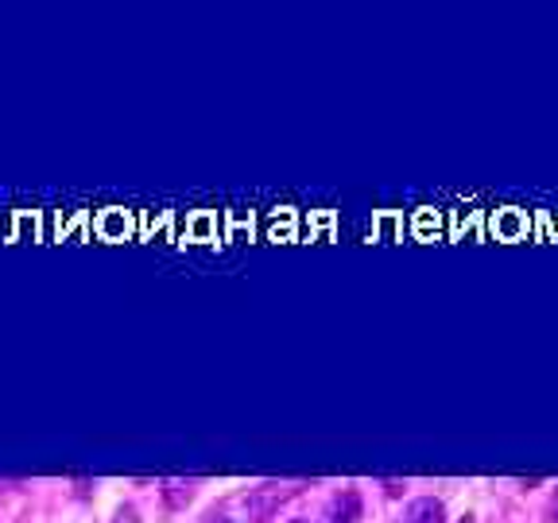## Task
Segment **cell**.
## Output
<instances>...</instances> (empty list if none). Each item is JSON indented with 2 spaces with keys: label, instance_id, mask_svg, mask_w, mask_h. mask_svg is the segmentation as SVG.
<instances>
[{
  "label": "cell",
  "instance_id": "6da1fadb",
  "mask_svg": "<svg viewBox=\"0 0 558 523\" xmlns=\"http://www.w3.org/2000/svg\"><path fill=\"white\" fill-rule=\"evenodd\" d=\"M442 500H435V497H418V500H411L408 508H403V515H400V523H442Z\"/></svg>",
  "mask_w": 558,
  "mask_h": 523
},
{
  "label": "cell",
  "instance_id": "7a4b0ae2",
  "mask_svg": "<svg viewBox=\"0 0 558 523\" xmlns=\"http://www.w3.org/2000/svg\"><path fill=\"white\" fill-rule=\"evenodd\" d=\"M357 520H361V497L349 488V492H341V497L333 500L330 523H357Z\"/></svg>",
  "mask_w": 558,
  "mask_h": 523
},
{
  "label": "cell",
  "instance_id": "3957f363",
  "mask_svg": "<svg viewBox=\"0 0 558 523\" xmlns=\"http://www.w3.org/2000/svg\"><path fill=\"white\" fill-rule=\"evenodd\" d=\"M163 497L171 500L174 508H183L186 500L194 497V485H183V481H167V485H163Z\"/></svg>",
  "mask_w": 558,
  "mask_h": 523
},
{
  "label": "cell",
  "instance_id": "277c9868",
  "mask_svg": "<svg viewBox=\"0 0 558 523\" xmlns=\"http://www.w3.org/2000/svg\"><path fill=\"white\" fill-rule=\"evenodd\" d=\"M113 523H140V512H136V508H132V504H124L121 512L113 515Z\"/></svg>",
  "mask_w": 558,
  "mask_h": 523
},
{
  "label": "cell",
  "instance_id": "5b68a950",
  "mask_svg": "<svg viewBox=\"0 0 558 523\" xmlns=\"http://www.w3.org/2000/svg\"><path fill=\"white\" fill-rule=\"evenodd\" d=\"M209 523H226V520H221V515H209Z\"/></svg>",
  "mask_w": 558,
  "mask_h": 523
},
{
  "label": "cell",
  "instance_id": "8992f818",
  "mask_svg": "<svg viewBox=\"0 0 558 523\" xmlns=\"http://www.w3.org/2000/svg\"><path fill=\"white\" fill-rule=\"evenodd\" d=\"M291 523H311V520H291Z\"/></svg>",
  "mask_w": 558,
  "mask_h": 523
},
{
  "label": "cell",
  "instance_id": "52a82bcc",
  "mask_svg": "<svg viewBox=\"0 0 558 523\" xmlns=\"http://www.w3.org/2000/svg\"><path fill=\"white\" fill-rule=\"evenodd\" d=\"M462 523H473V520H462Z\"/></svg>",
  "mask_w": 558,
  "mask_h": 523
}]
</instances>
